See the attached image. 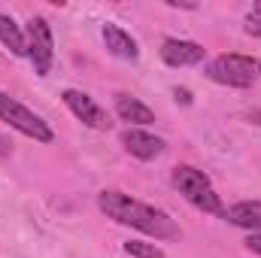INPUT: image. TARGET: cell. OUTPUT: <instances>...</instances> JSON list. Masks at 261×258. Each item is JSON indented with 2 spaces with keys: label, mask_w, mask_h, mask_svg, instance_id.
I'll return each mask as SVG.
<instances>
[{
  "label": "cell",
  "mask_w": 261,
  "mask_h": 258,
  "mask_svg": "<svg viewBox=\"0 0 261 258\" xmlns=\"http://www.w3.org/2000/svg\"><path fill=\"white\" fill-rule=\"evenodd\" d=\"M0 122H6L9 128H15L18 134L37 140V143H52L55 134L49 128V122H43L34 110H28L24 104H18L15 97H9L6 91H0Z\"/></svg>",
  "instance_id": "277c9868"
},
{
  "label": "cell",
  "mask_w": 261,
  "mask_h": 258,
  "mask_svg": "<svg viewBox=\"0 0 261 258\" xmlns=\"http://www.w3.org/2000/svg\"><path fill=\"white\" fill-rule=\"evenodd\" d=\"M0 43L15 58H28V34H21V28L15 24V18H9L6 12H0Z\"/></svg>",
  "instance_id": "7c38bea8"
},
{
  "label": "cell",
  "mask_w": 261,
  "mask_h": 258,
  "mask_svg": "<svg viewBox=\"0 0 261 258\" xmlns=\"http://www.w3.org/2000/svg\"><path fill=\"white\" fill-rule=\"evenodd\" d=\"M122 146L128 149L134 158H140V161H155L167 149V143L161 137H155V134H149V131H143V128L122 131Z\"/></svg>",
  "instance_id": "52a82bcc"
},
{
  "label": "cell",
  "mask_w": 261,
  "mask_h": 258,
  "mask_svg": "<svg viewBox=\"0 0 261 258\" xmlns=\"http://www.w3.org/2000/svg\"><path fill=\"white\" fill-rule=\"evenodd\" d=\"M249 119H252V122H258V125H261V113H249Z\"/></svg>",
  "instance_id": "e0dca14e"
},
{
  "label": "cell",
  "mask_w": 261,
  "mask_h": 258,
  "mask_svg": "<svg viewBox=\"0 0 261 258\" xmlns=\"http://www.w3.org/2000/svg\"><path fill=\"white\" fill-rule=\"evenodd\" d=\"M203 58H206V49L200 43H195V40H176V37H170V40L161 43V61L170 67H195Z\"/></svg>",
  "instance_id": "ba28073f"
},
{
  "label": "cell",
  "mask_w": 261,
  "mask_h": 258,
  "mask_svg": "<svg viewBox=\"0 0 261 258\" xmlns=\"http://www.w3.org/2000/svg\"><path fill=\"white\" fill-rule=\"evenodd\" d=\"M28 58L37 70V76H49L52 61H55V40H52V28L43 15H34L28 21Z\"/></svg>",
  "instance_id": "5b68a950"
},
{
  "label": "cell",
  "mask_w": 261,
  "mask_h": 258,
  "mask_svg": "<svg viewBox=\"0 0 261 258\" xmlns=\"http://www.w3.org/2000/svg\"><path fill=\"white\" fill-rule=\"evenodd\" d=\"M173 94H176V100H182V104H192V94H189L186 88H176Z\"/></svg>",
  "instance_id": "2e32d148"
},
{
  "label": "cell",
  "mask_w": 261,
  "mask_h": 258,
  "mask_svg": "<svg viewBox=\"0 0 261 258\" xmlns=\"http://www.w3.org/2000/svg\"><path fill=\"white\" fill-rule=\"evenodd\" d=\"M125 252L134 258H164V252L155 243H143V240H128L125 243Z\"/></svg>",
  "instance_id": "4fadbf2b"
},
{
  "label": "cell",
  "mask_w": 261,
  "mask_h": 258,
  "mask_svg": "<svg viewBox=\"0 0 261 258\" xmlns=\"http://www.w3.org/2000/svg\"><path fill=\"white\" fill-rule=\"evenodd\" d=\"M222 219H228L231 225L246 228L249 234H255V231H261V200H240V203H231V207H225Z\"/></svg>",
  "instance_id": "30bf717a"
},
{
  "label": "cell",
  "mask_w": 261,
  "mask_h": 258,
  "mask_svg": "<svg viewBox=\"0 0 261 258\" xmlns=\"http://www.w3.org/2000/svg\"><path fill=\"white\" fill-rule=\"evenodd\" d=\"M61 100L67 104V110L91 131H107L110 128V119H107V110L85 91H76V88H67L61 94Z\"/></svg>",
  "instance_id": "8992f818"
},
{
  "label": "cell",
  "mask_w": 261,
  "mask_h": 258,
  "mask_svg": "<svg viewBox=\"0 0 261 258\" xmlns=\"http://www.w3.org/2000/svg\"><path fill=\"white\" fill-rule=\"evenodd\" d=\"M246 34L249 37H261V12H252V15H246Z\"/></svg>",
  "instance_id": "5bb4252c"
},
{
  "label": "cell",
  "mask_w": 261,
  "mask_h": 258,
  "mask_svg": "<svg viewBox=\"0 0 261 258\" xmlns=\"http://www.w3.org/2000/svg\"><path fill=\"white\" fill-rule=\"evenodd\" d=\"M116 116L122 122H128V125H152L155 122V113L143 100H137L130 94H119L116 97Z\"/></svg>",
  "instance_id": "8fae6325"
},
{
  "label": "cell",
  "mask_w": 261,
  "mask_h": 258,
  "mask_svg": "<svg viewBox=\"0 0 261 258\" xmlns=\"http://www.w3.org/2000/svg\"><path fill=\"white\" fill-rule=\"evenodd\" d=\"M206 76L228 88H249L261 79V61L249 55H219L206 64Z\"/></svg>",
  "instance_id": "3957f363"
},
{
  "label": "cell",
  "mask_w": 261,
  "mask_h": 258,
  "mask_svg": "<svg viewBox=\"0 0 261 258\" xmlns=\"http://www.w3.org/2000/svg\"><path fill=\"white\" fill-rule=\"evenodd\" d=\"M97 207L113 222L137 228V231H143V234H149L155 240H173V237H179L176 222L164 210H158L152 203H143V200H137L130 194L119 192V189H103V192L97 194Z\"/></svg>",
  "instance_id": "6da1fadb"
},
{
  "label": "cell",
  "mask_w": 261,
  "mask_h": 258,
  "mask_svg": "<svg viewBox=\"0 0 261 258\" xmlns=\"http://www.w3.org/2000/svg\"><path fill=\"white\" fill-rule=\"evenodd\" d=\"M170 183H173V189L182 194L192 207H197L200 213H213V216H222V213H225L222 197L216 194L210 176H206L203 170H197L192 164H179V167H173Z\"/></svg>",
  "instance_id": "7a4b0ae2"
},
{
  "label": "cell",
  "mask_w": 261,
  "mask_h": 258,
  "mask_svg": "<svg viewBox=\"0 0 261 258\" xmlns=\"http://www.w3.org/2000/svg\"><path fill=\"white\" fill-rule=\"evenodd\" d=\"M243 243H246V249H249V252H255V255H261V231H255V234H249V237H246Z\"/></svg>",
  "instance_id": "9a60e30c"
},
{
  "label": "cell",
  "mask_w": 261,
  "mask_h": 258,
  "mask_svg": "<svg viewBox=\"0 0 261 258\" xmlns=\"http://www.w3.org/2000/svg\"><path fill=\"white\" fill-rule=\"evenodd\" d=\"M103 43H107L110 55H116V58H122V61H137V58H140L137 40L130 37L125 28H119V24H113V21L103 24Z\"/></svg>",
  "instance_id": "9c48e42d"
}]
</instances>
